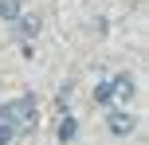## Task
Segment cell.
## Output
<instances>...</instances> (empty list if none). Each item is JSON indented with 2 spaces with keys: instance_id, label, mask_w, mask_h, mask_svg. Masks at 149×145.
<instances>
[{
  "instance_id": "6da1fadb",
  "label": "cell",
  "mask_w": 149,
  "mask_h": 145,
  "mask_svg": "<svg viewBox=\"0 0 149 145\" xmlns=\"http://www.w3.org/2000/svg\"><path fill=\"white\" fill-rule=\"evenodd\" d=\"M0 126H8V130H36V98L31 94H20V98H12V102H4L0 106Z\"/></svg>"
},
{
  "instance_id": "7a4b0ae2",
  "label": "cell",
  "mask_w": 149,
  "mask_h": 145,
  "mask_svg": "<svg viewBox=\"0 0 149 145\" xmlns=\"http://www.w3.org/2000/svg\"><path fill=\"white\" fill-rule=\"evenodd\" d=\"M134 98V78L130 75H114L110 83V102H130Z\"/></svg>"
},
{
  "instance_id": "3957f363",
  "label": "cell",
  "mask_w": 149,
  "mask_h": 145,
  "mask_svg": "<svg viewBox=\"0 0 149 145\" xmlns=\"http://www.w3.org/2000/svg\"><path fill=\"white\" fill-rule=\"evenodd\" d=\"M106 126H110V133H118V137H126V133H134V118L122 114V110H110V118H106Z\"/></svg>"
},
{
  "instance_id": "277c9868",
  "label": "cell",
  "mask_w": 149,
  "mask_h": 145,
  "mask_svg": "<svg viewBox=\"0 0 149 145\" xmlns=\"http://www.w3.org/2000/svg\"><path fill=\"white\" fill-rule=\"evenodd\" d=\"M36 31H39V20H36V16H28V20H20L16 35H20V39H36Z\"/></svg>"
},
{
  "instance_id": "5b68a950",
  "label": "cell",
  "mask_w": 149,
  "mask_h": 145,
  "mask_svg": "<svg viewBox=\"0 0 149 145\" xmlns=\"http://www.w3.org/2000/svg\"><path fill=\"white\" fill-rule=\"evenodd\" d=\"M20 0H0V20H20Z\"/></svg>"
},
{
  "instance_id": "8992f818",
  "label": "cell",
  "mask_w": 149,
  "mask_h": 145,
  "mask_svg": "<svg viewBox=\"0 0 149 145\" xmlns=\"http://www.w3.org/2000/svg\"><path fill=\"white\" fill-rule=\"evenodd\" d=\"M94 102H98V106H110V83H98L94 86Z\"/></svg>"
},
{
  "instance_id": "52a82bcc",
  "label": "cell",
  "mask_w": 149,
  "mask_h": 145,
  "mask_svg": "<svg viewBox=\"0 0 149 145\" xmlns=\"http://www.w3.org/2000/svg\"><path fill=\"white\" fill-rule=\"evenodd\" d=\"M74 137V118H63L59 122V141H71Z\"/></svg>"
},
{
  "instance_id": "ba28073f",
  "label": "cell",
  "mask_w": 149,
  "mask_h": 145,
  "mask_svg": "<svg viewBox=\"0 0 149 145\" xmlns=\"http://www.w3.org/2000/svg\"><path fill=\"white\" fill-rule=\"evenodd\" d=\"M0 145H12V130L8 126H0Z\"/></svg>"
}]
</instances>
